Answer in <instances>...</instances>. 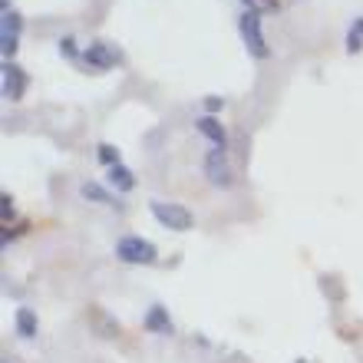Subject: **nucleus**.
I'll return each mask as SVG.
<instances>
[{"mask_svg": "<svg viewBox=\"0 0 363 363\" xmlns=\"http://www.w3.org/2000/svg\"><path fill=\"white\" fill-rule=\"evenodd\" d=\"M83 60H86L89 69H113L116 63H119V53H116L106 40H96V43H89V47L83 50Z\"/></svg>", "mask_w": 363, "mask_h": 363, "instance_id": "nucleus-6", "label": "nucleus"}, {"mask_svg": "<svg viewBox=\"0 0 363 363\" xmlns=\"http://www.w3.org/2000/svg\"><path fill=\"white\" fill-rule=\"evenodd\" d=\"M149 211L152 218L169 231H189L195 225V215H191L185 205H175V201H149Z\"/></svg>", "mask_w": 363, "mask_h": 363, "instance_id": "nucleus-3", "label": "nucleus"}, {"mask_svg": "<svg viewBox=\"0 0 363 363\" xmlns=\"http://www.w3.org/2000/svg\"><path fill=\"white\" fill-rule=\"evenodd\" d=\"M60 53H63L67 60H77V57H79L77 40H73V37H63V40H60Z\"/></svg>", "mask_w": 363, "mask_h": 363, "instance_id": "nucleus-15", "label": "nucleus"}, {"mask_svg": "<svg viewBox=\"0 0 363 363\" xmlns=\"http://www.w3.org/2000/svg\"><path fill=\"white\" fill-rule=\"evenodd\" d=\"M96 155H99V162L109 165V169H113V165H119V149H116V145H109V143L96 145Z\"/></svg>", "mask_w": 363, "mask_h": 363, "instance_id": "nucleus-14", "label": "nucleus"}, {"mask_svg": "<svg viewBox=\"0 0 363 363\" xmlns=\"http://www.w3.org/2000/svg\"><path fill=\"white\" fill-rule=\"evenodd\" d=\"M4 205H0V215H4V225H10V218H13V199L10 195H4Z\"/></svg>", "mask_w": 363, "mask_h": 363, "instance_id": "nucleus-16", "label": "nucleus"}, {"mask_svg": "<svg viewBox=\"0 0 363 363\" xmlns=\"http://www.w3.org/2000/svg\"><path fill=\"white\" fill-rule=\"evenodd\" d=\"M347 50H350V53H360L363 50V17L354 20V27L347 33Z\"/></svg>", "mask_w": 363, "mask_h": 363, "instance_id": "nucleus-13", "label": "nucleus"}, {"mask_svg": "<svg viewBox=\"0 0 363 363\" xmlns=\"http://www.w3.org/2000/svg\"><path fill=\"white\" fill-rule=\"evenodd\" d=\"M238 30H241V40H245V47H248V53L255 60H268L271 57V47L268 40H264V33H261V13L255 7H248L245 13H241L238 20Z\"/></svg>", "mask_w": 363, "mask_h": 363, "instance_id": "nucleus-2", "label": "nucleus"}, {"mask_svg": "<svg viewBox=\"0 0 363 363\" xmlns=\"http://www.w3.org/2000/svg\"><path fill=\"white\" fill-rule=\"evenodd\" d=\"M221 106H225V103H221V96H208V99H205V109H208V116L218 113Z\"/></svg>", "mask_w": 363, "mask_h": 363, "instance_id": "nucleus-17", "label": "nucleus"}, {"mask_svg": "<svg viewBox=\"0 0 363 363\" xmlns=\"http://www.w3.org/2000/svg\"><path fill=\"white\" fill-rule=\"evenodd\" d=\"M116 258L123 261V264H155L159 261V248L149 238L125 235V238L116 241Z\"/></svg>", "mask_w": 363, "mask_h": 363, "instance_id": "nucleus-1", "label": "nucleus"}, {"mask_svg": "<svg viewBox=\"0 0 363 363\" xmlns=\"http://www.w3.org/2000/svg\"><path fill=\"white\" fill-rule=\"evenodd\" d=\"M106 182H109V185H113L116 191H133L135 189V175H133V169H129V165H113V169H109V172H106Z\"/></svg>", "mask_w": 363, "mask_h": 363, "instance_id": "nucleus-10", "label": "nucleus"}, {"mask_svg": "<svg viewBox=\"0 0 363 363\" xmlns=\"http://www.w3.org/2000/svg\"><path fill=\"white\" fill-rule=\"evenodd\" d=\"M79 195H83L86 201H96V205H116L113 195H109L99 182H83V185H79Z\"/></svg>", "mask_w": 363, "mask_h": 363, "instance_id": "nucleus-12", "label": "nucleus"}, {"mask_svg": "<svg viewBox=\"0 0 363 363\" xmlns=\"http://www.w3.org/2000/svg\"><path fill=\"white\" fill-rule=\"evenodd\" d=\"M205 179H208L215 189H231L235 175H231V165H228L225 149H211V152L205 155Z\"/></svg>", "mask_w": 363, "mask_h": 363, "instance_id": "nucleus-4", "label": "nucleus"}, {"mask_svg": "<svg viewBox=\"0 0 363 363\" xmlns=\"http://www.w3.org/2000/svg\"><path fill=\"white\" fill-rule=\"evenodd\" d=\"M143 327L149 330V334L165 337V334H172V317H169V311H165L162 304H152L143 317Z\"/></svg>", "mask_w": 363, "mask_h": 363, "instance_id": "nucleus-8", "label": "nucleus"}, {"mask_svg": "<svg viewBox=\"0 0 363 363\" xmlns=\"http://www.w3.org/2000/svg\"><path fill=\"white\" fill-rule=\"evenodd\" d=\"M195 129H199L215 149H225V145H228V133H225V125H221L215 116H199V119H195Z\"/></svg>", "mask_w": 363, "mask_h": 363, "instance_id": "nucleus-9", "label": "nucleus"}, {"mask_svg": "<svg viewBox=\"0 0 363 363\" xmlns=\"http://www.w3.org/2000/svg\"><path fill=\"white\" fill-rule=\"evenodd\" d=\"M23 89H27L23 69L17 63H4V96H7L10 103H17V99H23Z\"/></svg>", "mask_w": 363, "mask_h": 363, "instance_id": "nucleus-7", "label": "nucleus"}, {"mask_svg": "<svg viewBox=\"0 0 363 363\" xmlns=\"http://www.w3.org/2000/svg\"><path fill=\"white\" fill-rule=\"evenodd\" d=\"M13 324H17V334L23 337V340H33V337H37V314H33L30 307H17Z\"/></svg>", "mask_w": 363, "mask_h": 363, "instance_id": "nucleus-11", "label": "nucleus"}, {"mask_svg": "<svg viewBox=\"0 0 363 363\" xmlns=\"http://www.w3.org/2000/svg\"><path fill=\"white\" fill-rule=\"evenodd\" d=\"M20 27H23L20 13L7 10V13H4V20H0V50H4V60H7V63H13V53H17Z\"/></svg>", "mask_w": 363, "mask_h": 363, "instance_id": "nucleus-5", "label": "nucleus"}, {"mask_svg": "<svg viewBox=\"0 0 363 363\" xmlns=\"http://www.w3.org/2000/svg\"><path fill=\"white\" fill-rule=\"evenodd\" d=\"M241 4H248V7H255V4H258V0H241Z\"/></svg>", "mask_w": 363, "mask_h": 363, "instance_id": "nucleus-18", "label": "nucleus"}]
</instances>
